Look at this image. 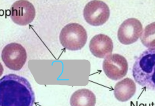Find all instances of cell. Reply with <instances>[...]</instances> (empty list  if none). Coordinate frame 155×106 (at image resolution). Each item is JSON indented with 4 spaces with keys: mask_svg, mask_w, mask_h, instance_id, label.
Listing matches in <instances>:
<instances>
[{
    "mask_svg": "<svg viewBox=\"0 0 155 106\" xmlns=\"http://www.w3.org/2000/svg\"><path fill=\"white\" fill-rule=\"evenodd\" d=\"M35 96L31 84L14 74L0 79V106H33Z\"/></svg>",
    "mask_w": 155,
    "mask_h": 106,
    "instance_id": "6da1fadb",
    "label": "cell"
},
{
    "mask_svg": "<svg viewBox=\"0 0 155 106\" xmlns=\"http://www.w3.org/2000/svg\"><path fill=\"white\" fill-rule=\"evenodd\" d=\"M96 103L95 95L89 89H82L74 92L71 96V106H95Z\"/></svg>",
    "mask_w": 155,
    "mask_h": 106,
    "instance_id": "8fae6325",
    "label": "cell"
},
{
    "mask_svg": "<svg viewBox=\"0 0 155 106\" xmlns=\"http://www.w3.org/2000/svg\"><path fill=\"white\" fill-rule=\"evenodd\" d=\"M4 71V68L3 67L2 65V63L0 62V77L2 76V75Z\"/></svg>",
    "mask_w": 155,
    "mask_h": 106,
    "instance_id": "4fadbf2b",
    "label": "cell"
},
{
    "mask_svg": "<svg viewBox=\"0 0 155 106\" xmlns=\"http://www.w3.org/2000/svg\"><path fill=\"white\" fill-rule=\"evenodd\" d=\"M103 69L108 78L117 80L126 76L128 71V62L122 55L117 53L111 54L105 58Z\"/></svg>",
    "mask_w": 155,
    "mask_h": 106,
    "instance_id": "8992f818",
    "label": "cell"
},
{
    "mask_svg": "<svg viewBox=\"0 0 155 106\" xmlns=\"http://www.w3.org/2000/svg\"><path fill=\"white\" fill-rule=\"evenodd\" d=\"M27 55L26 50L21 44L12 43L5 47L2 59L5 66L12 70H20L25 64Z\"/></svg>",
    "mask_w": 155,
    "mask_h": 106,
    "instance_id": "5b68a950",
    "label": "cell"
},
{
    "mask_svg": "<svg viewBox=\"0 0 155 106\" xmlns=\"http://www.w3.org/2000/svg\"><path fill=\"white\" fill-rule=\"evenodd\" d=\"M33 5L27 0H19L14 3L10 9V16L14 23L21 26L31 23L35 17Z\"/></svg>",
    "mask_w": 155,
    "mask_h": 106,
    "instance_id": "52a82bcc",
    "label": "cell"
},
{
    "mask_svg": "<svg viewBox=\"0 0 155 106\" xmlns=\"http://www.w3.org/2000/svg\"><path fill=\"white\" fill-rule=\"evenodd\" d=\"M140 39L143 45L146 47L155 48V22L152 23L146 27Z\"/></svg>",
    "mask_w": 155,
    "mask_h": 106,
    "instance_id": "7c38bea8",
    "label": "cell"
},
{
    "mask_svg": "<svg viewBox=\"0 0 155 106\" xmlns=\"http://www.w3.org/2000/svg\"><path fill=\"white\" fill-rule=\"evenodd\" d=\"M136 89L134 81L132 79L126 78L116 84L114 89V95L118 101L126 102L134 95Z\"/></svg>",
    "mask_w": 155,
    "mask_h": 106,
    "instance_id": "30bf717a",
    "label": "cell"
},
{
    "mask_svg": "<svg viewBox=\"0 0 155 106\" xmlns=\"http://www.w3.org/2000/svg\"><path fill=\"white\" fill-rule=\"evenodd\" d=\"M87 36L84 28L77 23L65 25L61 31L60 41L62 46L69 50L82 49L87 41Z\"/></svg>",
    "mask_w": 155,
    "mask_h": 106,
    "instance_id": "3957f363",
    "label": "cell"
},
{
    "mask_svg": "<svg viewBox=\"0 0 155 106\" xmlns=\"http://www.w3.org/2000/svg\"><path fill=\"white\" fill-rule=\"evenodd\" d=\"M141 22L136 18H130L122 23L117 32V38L122 44L130 45L136 42L143 33Z\"/></svg>",
    "mask_w": 155,
    "mask_h": 106,
    "instance_id": "ba28073f",
    "label": "cell"
},
{
    "mask_svg": "<svg viewBox=\"0 0 155 106\" xmlns=\"http://www.w3.org/2000/svg\"><path fill=\"white\" fill-rule=\"evenodd\" d=\"M133 76L141 86L155 91V48L147 50L136 60Z\"/></svg>",
    "mask_w": 155,
    "mask_h": 106,
    "instance_id": "7a4b0ae2",
    "label": "cell"
},
{
    "mask_svg": "<svg viewBox=\"0 0 155 106\" xmlns=\"http://www.w3.org/2000/svg\"><path fill=\"white\" fill-rule=\"evenodd\" d=\"M89 48L95 57L103 59L112 54L114 44L112 39L107 35L99 34L92 38L89 43Z\"/></svg>",
    "mask_w": 155,
    "mask_h": 106,
    "instance_id": "9c48e42d",
    "label": "cell"
},
{
    "mask_svg": "<svg viewBox=\"0 0 155 106\" xmlns=\"http://www.w3.org/2000/svg\"><path fill=\"white\" fill-rule=\"evenodd\" d=\"M108 5L99 0H93L86 5L83 14L86 21L90 25L99 26L104 24L110 17Z\"/></svg>",
    "mask_w": 155,
    "mask_h": 106,
    "instance_id": "277c9868",
    "label": "cell"
}]
</instances>
